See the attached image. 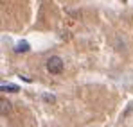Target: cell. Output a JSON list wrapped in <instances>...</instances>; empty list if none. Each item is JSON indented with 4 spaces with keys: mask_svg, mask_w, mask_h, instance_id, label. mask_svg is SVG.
Masks as SVG:
<instances>
[{
    "mask_svg": "<svg viewBox=\"0 0 133 127\" xmlns=\"http://www.w3.org/2000/svg\"><path fill=\"white\" fill-rule=\"evenodd\" d=\"M0 104H2V115L5 116V115L9 113V109H11V106H9V102H7V100H2Z\"/></svg>",
    "mask_w": 133,
    "mask_h": 127,
    "instance_id": "4",
    "label": "cell"
},
{
    "mask_svg": "<svg viewBox=\"0 0 133 127\" xmlns=\"http://www.w3.org/2000/svg\"><path fill=\"white\" fill-rule=\"evenodd\" d=\"M0 89H2V91H9V93H16L20 88H18L16 84H7V83H2V84H0Z\"/></svg>",
    "mask_w": 133,
    "mask_h": 127,
    "instance_id": "2",
    "label": "cell"
},
{
    "mask_svg": "<svg viewBox=\"0 0 133 127\" xmlns=\"http://www.w3.org/2000/svg\"><path fill=\"white\" fill-rule=\"evenodd\" d=\"M43 99L49 100V102H54V97H52V95H43Z\"/></svg>",
    "mask_w": 133,
    "mask_h": 127,
    "instance_id": "5",
    "label": "cell"
},
{
    "mask_svg": "<svg viewBox=\"0 0 133 127\" xmlns=\"http://www.w3.org/2000/svg\"><path fill=\"white\" fill-rule=\"evenodd\" d=\"M29 48H31V47H29V43H27V41H20L16 47H15V52L20 54V52H27Z\"/></svg>",
    "mask_w": 133,
    "mask_h": 127,
    "instance_id": "3",
    "label": "cell"
},
{
    "mask_svg": "<svg viewBox=\"0 0 133 127\" xmlns=\"http://www.w3.org/2000/svg\"><path fill=\"white\" fill-rule=\"evenodd\" d=\"M63 68H65V64H63V59H61L59 56H50V57L47 59V72H49V73L59 75V73L63 72Z\"/></svg>",
    "mask_w": 133,
    "mask_h": 127,
    "instance_id": "1",
    "label": "cell"
}]
</instances>
